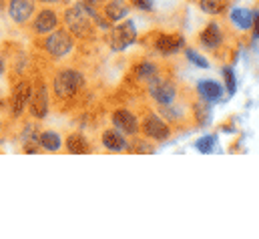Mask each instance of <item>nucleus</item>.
Returning a JSON list of instances; mask_svg holds the SVG:
<instances>
[{
  "mask_svg": "<svg viewBox=\"0 0 259 239\" xmlns=\"http://www.w3.org/2000/svg\"><path fill=\"white\" fill-rule=\"evenodd\" d=\"M93 22H97L99 28H105V30L109 28V22L99 18V14L91 4H76L66 12V24L76 36L89 38L93 34Z\"/></svg>",
  "mask_w": 259,
  "mask_h": 239,
  "instance_id": "f257e3e1",
  "label": "nucleus"
},
{
  "mask_svg": "<svg viewBox=\"0 0 259 239\" xmlns=\"http://www.w3.org/2000/svg\"><path fill=\"white\" fill-rule=\"evenodd\" d=\"M82 87V74L76 70H63L55 78V91L59 97H72Z\"/></svg>",
  "mask_w": 259,
  "mask_h": 239,
  "instance_id": "f03ea898",
  "label": "nucleus"
},
{
  "mask_svg": "<svg viewBox=\"0 0 259 239\" xmlns=\"http://www.w3.org/2000/svg\"><path fill=\"white\" fill-rule=\"evenodd\" d=\"M135 38H137L135 22L127 20V22H123V24L113 28V32H111V49L113 51H125L135 43Z\"/></svg>",
  "mask_w": 259,
  "mask_h": 239,
  "instance_id": "7ed1b4c3",
  "label": "nucleus"
},
{
  "mask_svg": "<svg viewBox=\"0 0 259 239\" xmlns=\"http://www.w3.org/2000/svg\"><path fill=\"white\" fill-rule=\"evenodd\" d=\"M72 38H70V34L66 32V30H57V32H53L49 38H47V43H45V49L51 53V55H55V57H65L70 53V49H72Z\"/></svg>",
  "mask_w": 259,
  "mask_h": 239,
  "instance_id": "20e7f679",
  "label": "nucleus"
},
{
  "mask_svg": "<svg viewBox=\"0 0 259 239\" xmlns=\"http://www.w3.org/2000/svg\"><path fill=\"white\" fill-rule=\"evenodd\" d=\"M151 95L157 103L161 105H169L175 101V95H177V89L173 83H159V78L155 76L151 81Z\"/></svg>",
  "mask_w": 259,
  "mask_h": 239,
  "instance_id": "39448f33",
  "label": "nucleus"
},
{
  "mask_svg": "<svg viewBox=\"0 0 259 239\" xmlns=\"http://www.w3.org/2000/svg\"><path fill=\"white\" fill-rule=\"evenodd\" d=\"M30 95H32V85H30V83L22 81V83H18V85L14 87V93H12V115H14V117H18V115L24 111V107H26Z\"/></svg>",
  "mask_w": 259,
  "mask_h": 239,
  "instance_id": "423d86ee",
  "label": "nucleus"
},
{
  "mask_svg": "<svg viewBox=\"0 0 259 239\" xmlns=\"http://www.w3.org/2000/svg\"><path fill=\"white\" fill-rule=\"evenodd\" d=\"M32 12H34L32 0H10L8 4V14L14 22H26Z\"/></svg>",
  "mask_w": 259,
  "mask_h": 239,
  "instance_id": "0eeeda50",
  "label": "nucleus"
},
{
  "mask_svg": "<svg viewBox=\"0 0 259 239\" xmlns=\"http://www.w3.org/2000/svg\"><path fill=\"white\" fill-rule=\"evenodd\" d=\"M143 129H145V133H147L151 139H155V141H165V139L169 137V127L159 119V117H155V115H151V117L145 119Z\"/></svg>",
  "mask_w": 259,
  "mask_h": 239,
  "instance_id": "6e6552de",
  "label": "nucleus"
},
{
  "mask_svg": "<svg viewBox=\"0 0 259 239\" xmlns=\"http://www.w3.org/2000/svg\"><path fill=\"white\" fill-rule=\"evenodd\" d=\"M28 101H30V113L36 119L47 117V113H49V95H47V89L45 87H40L36 93H32Z\"/></svg>",
  "mask_w": 259,
  "mask_h": 239,
  "instance_id": "1a4fd4ad",
  "label": "nucleus"
},
{
  "mask_svg": "<svg viewBox=\"0 0 259 239\" xmlns=\"http://www.w3.org/2000/svg\"><path fill=\"white\" fill-rule=\"evenodd\" d=\"M183 45H185V41H183V36H179V34H163V36H159L157 43H155L157 51L163 53V55H173V53H177L179 49H183Z\"/></svg>",
  "mask_w": 259,
  "mask_h": 239,
  "instance_id": "9d476101",
  "label": "nucleus"
},
{
  "mask_svg": "<svg viewBox=\"0 0 259 239\" xmlns=\"http://www.w3.org/2000/svg\"><path fill=\"white\" fill-rule=\"evenodd\" d=\"M113 123H115V127L119 129V131H123V133H127V135H135L137 131H139V123L135 119V115L129 113V111H117L115 115H113Z\"/></svg>",
  "mask_w": 259,
  "mask_h": 239,
  "instance_id": "9b49d317",
  "label": "nucleus"
},
{
  "mask_svg": "<svg viewBox=\"0 0 259 239\" xmlns=\"http://www.w3.org/2000/svg\"><path fill=\"white\" fill-rule=\"evenodd\" d=\"M197 89H199L201 99L207 101V103L219 101V99L223 97V87H221L219 83H215V81H201Z\"/></svg>",
  "mask_w": 259,
  "mask_h": 239,
  "instance_id": "f8f14e48",
  "label": "nucleus"
},
{
  "mask_svg": "<svg viewBox=\"0 0 259 239\" xmlns=\"http://www.w3.org/2000/svg\"><path fill=\"white\" fill-rule=\"evenodd\" d=\"M53 28H57V14L53 10H42L38 12L36 20H34V30L38 34H47L51 32Z\"/></svg>",
  "mask_w": 259,
  "mask_h": 239,
  "instance_id": "ddd939ff",
  "label": "nucleus"
},
{
  "mask_svg": "<svg viewBox=\"0 0 259 239\" xmlns=\"http://www.w3.org/2000/svg\"><path fill=\"white\" fill-rule=\"evenodd\" d=\"M127 12H129V4H127L125 0H113V2H109L107 8H105L107 20H111V22L123 20V18L127 16Z\"/></svg>",
  "mask_w": 259,
  "mask_h": 239,
  "instance_id": "4468645a",
  "label": "nucleus"
},
{
  "mask_svg": "<svg viewBox=\"0 0 259 239\" xmlns=\"http://www.w3.org/2000/svg\"><path fill=\"white\" fill-rule=\"evenodd\" d=\"M257 16V12H253V10H249V8H235L233 12H231V20L239 26V28H251L253 26V18Z\"/></svg>",
  "mask_w": 259,
  "mask_h": 239,
  "instance_id": "2eb2a0df",
  "label": "nucleus"
},
{
  "mask_svg": "<svg viewBox=\"0 0 259 239\" xmlns=\"http://www.w3.org/2000/svg\"><path fill=\"white\" fill-rule=\"evenodd\" d=\"M221 38H223V34H221V30H219V26H217L215 22L207 24V28L201 32V43H203L205 47H209V49L219 47V45H221Z\"/></svg>",
  "mask_w": 259,
  "mask_h": 239,
  "instance_id": "dca6fc26",
  "label": "nucleus"
},
{
  "mask_svg": "<svg viewBox=\"0 0 259 239\" xmlns=\"http://www.w3.org/2000/svg\"><path fill=\"white\" fill-rule=\"evenodd\" d=\"M103 145H105L107 149H111V151H121V149H125L127 141H125V137H123L119 131H105V135H103Z\"/></svg>",
  "mask_w": 259,
  "mask_h": 239,
  "instance_id": "f3484780",
  "label": "nucleus"
},
{
  "mask_svg": "<svg viewBox=\"0 0 259 239\" xmlns=\"http://www.w3.org/2000/svg\"><path fill=\"white\" fill-rule=\"evenodd\" d=\"M22 143H24V151L26 153H36V143H38V133H36V125H26L24 135H22Z\"/></svg>",
  "mask_w": 259,
  "mask_h": 239,
  "instance_id": "a211bd4d",
  "label": "nucleus"
},
{
  "mask_svg": "<svg viewBox=\"0 0 259 239\" xmlns=\"http://www.w3.org/2000/svg\"><path fill=\"white\" fill-rule=\"evenodd\" d=\"M38 143H40L42 149H47V151H59L61 145H63L61 137H59L57 133H53V131H47V133L38 135Z\"/></svg>",
  "mask_w": 259,
  "mask_h": 239,
  "instance_id": "6ab92c4d",
  "label": "nucleus"
},
{
  "mask_svg": "<svg viewBox=\"0 0 259 239\" xmlns=\"http://www.w3.org/2000/svg\"><path fill=\"white\" fill-rule=\"evenodd\" d=\"M66 147H68V151L74 153V155L89 153V145H87V141H84L82 135H70L68 141H66Z\"/></svg>",
  "mask_w": 259,
  "mask_h": 239,
  "instance_id": "aec40b11",
  "label": "nucleus"
},
{
  "mask_svg": "<svg viewBox=\"0 0 259 239\" xmlns=\"http://www.w3.org/2000/svg\"><path fill=\"white\" fill-rule=\"evenodd\" d=\"M195 117H197V123L201 127H207L211 123V107L207 101H201L195 105Z\"/></svg>",
  "mask_w": 259,
  "mask_h": 239,
  "instance_id": "412c9836",
  "label": "nucleus"
},
{
  "mask_svg": "<svg viewBox=\"0 0 259 239\" xmlns=\"http://www.w3.org/2000/svg\"><path fill=\"white\" fill-rule=\"evenodd\" d=\"M227 8V0H201V10L207 14H219Z\"/></svg>",
  "mask_w": 259,
  "mask_h": 239,
  "instance_id": "4be33fe9",
  "label": "nucleus"
},
{
  "mask_svg": "<svg viewBox=\"0 0 259 239\" xmlns=\"http://www.w3.org/2000/svg\"><path fill=\"white\" fill-rule=\"evenodd\" d=\"M157 66L155 64H151V62H143L139 68H137V76L139 78H143V81H153L155 76H157Z\"/></svg>",
  "mask_w": 259,
  "mask_h": 239,
  "instance_id": "5701e85b",
  "label": "nucleus"
},
{
  "mask_svg": "<svg viewBox=\"0 0 259 239\" xmlns=\"http://www.w3.org/2000/svg\"><path fill=\"white\" fill-rule=\"evenodd\" d=\"M213 145H215V137L213 135H209V137H201L199 141H197V149H199V153H203V155H207V153H211L213 151Z\"/></svg>",
  "mask_w": 259,
  "mask_h": 239,
  "instance_id": "b1692460",
  "label": "nucleus"
},
{
  "mask_svg": "<svg viewBox=\"0 0 259 239\" xmlns=\"http://www.w3.org/2000/svg\"><path fill=\"white\" fill-rule=\"evenodd\" d=\"M223 74H225V81H227V91H229V95H233L235 89H237V85H235V74H233L231 68H223Z\"/></svg>",
  "mask_w": 259,
  "mask_h": 239,
  "instance_id": "393cba45",
  "label": "nucleus"
},
{
  "mask_svg": "<svg viewBox=\"0 0 259 239\" xmlns=\"http://www.w3.org/2000/svg\"><path fill=\"white\" fill-rule=\"evenodd\" d=\"M187 57H189V60L195 62L197 66H201V68H209V62L203 59V57H199L195 51H187Z\"/></svg>",
  "mask_w": 259,
  "mask_h": 239,
  "instance_id": "a878e982",
  "label": "nucleus"
},
{
  "mask_svg": "<svg viewBox=\"0 0 259 239\" xmlns=\"http://www.w3.org/2000/svg\"><path fill=\"white\" fill-rule=\"evenodd\" d=\"M135 4L143 10H151L153 8V0H135Z\"/></svg>",
  "mask_w": 259,
  "mask_h": 239,
  "instance_id": "bb28decb",
  "label": "nucleus"
},
{
  "mask_svg": "<svg viewBox=\"0 0 259 239\" xmlns=\"http://www.w3.org/2000/svg\"><path fill=\"white\" fill-rule=\"evenodd\" d=\"M2 70H4V60L0 59V74H2Z\"/></svg>",
  "mask_w": 259,
  "mask_h": 239,
  "instance_id": "cd10ccee",
  "label": "nucleus"
},
{
  "mask_svg": "<svg viewBox=\"0 0 259 239\" xmlns=\"http://www.w3.org/2000/svg\"><path fill=\"white\" fill-rule=\"evenodd\" d=\"M42 2H57V0H42Z\"/></svg>",
  "mask_w": 259,
  "mask_h": 239,
  "instance_id": "c85d7f7f",
  "label": "nucleus"
}]
</instances>
